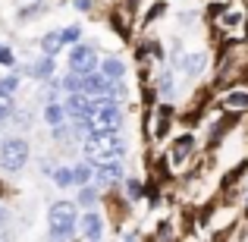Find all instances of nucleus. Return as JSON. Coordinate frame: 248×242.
Segmentation results:
<instances>
[{
    "mask_svg": "<svg viewBox=\"0 0 248 242\" xmlns=\"http://www.w3.org/2000/svg\"><path fill=\"white\" fill-rule=\"evenodd\" d=\"M123 151H126V142L120 139V132H91L85 135V158L97 163L107 161H120Z\"/></svg>",
    "mask_w": 248,
    "mask_h": 242,
    "instance_id": "nucleus-1",
    "label": "nucleus"
},
{
    "mask_svg": "<svg viewBox=\"0 0 248 242\" xmlns=\"http://www.w3.org/2000/svg\"><path fill=\"white\" fill-rule=\"evenodd\" d=\"M76 226H79V214H76L73 201H57V205H50V214H47L50 242H69V236L76 233Z\"/></svg>",
    "mask_w": 248,
    "mask_h": 242,
    "instance_id": "nucleus-2",
    "label": "nucleus"
},
{
    "mask_svg": "<svg viewBox=\"0 0 248 242\" xmlns=\"http://www.w3.org/2000/svg\"><path fill=\"white\" fill-rule=\"evenodd\" d=\"M25 163H29V142L16 139V135L0 142V167L10 170V173H19Z\"/></svg>",
    "mask_w": 248,
    "mask_h": 242,
    "instance_id": "nucleus-3",
    "label": "nucleus"
},
{
    "mask_svg": "<svg viewBox=\"0 0 248 242\" xmlns=\"http://www.w3.org/2000/svg\"><path fill=\"white\" fill-rule=\"evenodd\" d=\"M97 66V54L94 48H88V44H76L73 50H69V69H73L76 76H88L94 73Z\"/></svg>",
    "mask_w": 248,
    "mask_h": 242,
    "instance_id": "nucleus-4",
    "label": "nucleus"
},
{
    "mask_svg": "<svg viewBox=\"0 0 248 242\" xmlns=\"http://www.w3.org/2000/svg\"><path fill=\"white\" fill-rule=\"evenodd\" d=\"M63 110H66L69 116H85V120H88V116H91V97H88V95H82V91H76V95H69V97H66Z\"/></svg>",
    "mask_w": 248,
    "mask_h": 242,
    "instance_id": "nucleus-5",
    "label": "nucleus"
},
{
    "mask_svg": "<svg viewBox=\"0 0 248 242\" xmlns=\"http://www.w3.org/2000/svg\"><path fill=\"white\" fill-rule=\"evenodd\" d=\"M82 95H97V97H104L110 91V82L104 79V76H97V73H88V76H82Z\"/></svg>",
    "mask_w": 248,
    "mask_h": 242,
    "instance_id": "nucleus-6",
    "label": "nucleus"
},
{
    "mask_svg": "<svg viewBox=\"0 0 248 242\" xmlns=\"http://www.w3.org/2000/svg\"><path fill=\"white\" fill-rule=\"evenodd\" d=\"M79 226H82V233H85V236H88V242H97V239L104 236V220L97 217L94 211H88V214H85V217L79 220Z\"/></svg>",
    "mask_w": 248,
    "mask_h": 242,
    "instance_id": "nucleus-7",
    "label": "nucleus"
},
{
    "mask_svg": "<svg viewBox=\"0 0 248 242\" xmlns=\"http://www.w3.org/2000/svg\"><path fill=\"white\" fill-rule=\"evenodd\" d=\"M94 179L101 182H116V179H123V163L120 161H107V163H97V173H94Z\"/></svg>",
    "mask_w": 248,
    "mask_h": 242,
    "instance_id": "nucleus-8",
    "label": "nucleus"
},
{
    "mask_svg": "<svg viewBox=\"0 0 248 242\" xmlns=\"http://www.w3.org/2000/svg\"><path fill=\"white\" fill-rule=\"evenodd\" d=\"M101 76H104L107 82H120L123 76H126V66H123L120 57H107V60L101 63Z\"/></svg>",
    "mask_w": 248,
    "mask_h": 242,
    "instance_id": "nucleus-9",
    "label": "nucleus"
},
{
    "mask_svg": "<svg viewBox=\"0 0 248 242\" xmlns=\"http://www.w3.org/2000/svg\"><path fill=\"white\" fill-rule=\"evenodd\" d=\"M31 76H38V79H50V76H54V57L38 60L35 66H31Z\"/></svg>",
    "mask_w": 248,
    "mask_h": 242,
    "instance_id": "nucleus-10",
    "label": "nucleus"
},
{
    "mask_svg": "<svg viewBox=\"0 0 248 242\" xmlns=\"http://www.w3.org/2000/svg\"><path fill=\"white\" fill-rule=\"evenodd\" d=\"M223 104H226L230 110H245V107H248V91H232V95L223 97Z\"/></svg>",
    "mask_w": 248,
    "mask_h": 242,
    "instance_id": "nucleus-11",
    "label": "nucleus"
},
{
    "mask_svg": "<svg viewBox=\"0 0 248 242\" xmlns=\"http://www.w3.org/2000/svg\"><path fill=\"white\" fill-rule=\"evenodd\" d=\"M63 116H66L63 104H47V110H44V120H47L50 126H63Z\"/></svg>",
    "mask_w": 248,
    "mask_h": 242,
    "instance_id": "nucleus-12",
    "label": "nucleus"
},
{
    "mask_svg": "<svg viewBox=\"0 0 248 242\" xmlns=\"http://www.w3.org/2000/svg\"><path fill=\"white\" fill-rule=\"evenodd\" d=\"M204 63H207L204 54H192V57H186V63H182V66H186L188 76H198L201 69H204Z\"/></svg>",
    "mask_w": 248,
    "mask_h": 242,
    "instance_id": "nucleus-13",
    "label": "nucleus"
},
{
    "mask_svg": "<svg viewBox=\"0 0 248 242\" xmlns=\"http://www.w3.org/2000/svg\"><path fill=\"white\" fill-rule=\"evenodd\" d=\"M60 44H63V38H60V32H50V35H44V41H41V48H44V54L47 57H54L57 50H60Z\"/></svg>",
    "mask_w": 248,
    "mask_h": 242,
    "instance_id": "nucleus-14",
    "label": "nucleus"
},
{
    "mask_svg": "<svg viewBox=\"0 0 248 242\" xmlns=\"http://www.w3.org/2000/svg\"><path fill=\"white\" fill-rule=\"evenodd\" d=\"M54 182H57V186H63V189L76 186V182H73V167H57L54 170Z\"/></svg>",
    "mask_w": 248,
    "mask_h": 242,
    "instance_id": "nucleus-15",
    "label": "nucleus"
},
{
    "mask_svg": "<svg viewBox=\"0 0 248 242\" xmlns=\"http://www.w3.org/2000/svg\"><path fill=\"white\" fill-rule=\"evenodd\" d=\"M88 179H91V170L85 167V163L73 167V182H76V186H88Z\"/></svg>",
    "mask_w": 248,
    "mask_h": 242,
    "instance_id": "nucleus-16",
    "label": "nucleus"
},
{
    "mask_svg": "<svg viewBox=\"0 0 248 242\" xmlns=\"http://www.w3.org/2000/svg\"><path fill=\"white\" fill-rule=\"evenodd\" d=\"M13 113V95H6V91H0V123L6 120V116Z\"/></svg>",
    "mask_w": 248,
    "mask_h": 242,
    "instance_id": "nucleus-17",
    "label": "nucleus"
},
{
    "mask_svg": "<svg viewBox=\"0 0 248 242\" xmlns=\"http://www.w3.org/2000/svg\"><path fill=\"white\" fill-rule=\"evenodd\" d=\"M94 198H97L94 189H91V186H82V192H79V205H82V208H91V205H94Z\"/></svg>",
    "mask_w": 248,
    "mask_h": 242,
    "instance_id": "nucleus-18",
    "label": "nucleus"
},
{
    "mask_svg": "<svg viewBox=\"0 0 248 242\" xmlns=\"http://www.w3.org/2000/svg\"><path fill=\"white\" fill-rule=\"evenodd\" d=\"M192 135H182V139L179 142H176V161H182V158H186V154H188V148H192Z\"/></svg>",
    "mask_w": 248,
    "mask_h": 242,
    "instance_id": "nucleus-19",
    "label": "nucleus"
},
{
    "mask_svg": "<svg viewBox=\"0 0 248 242\" xmlns=\"http://www.w3.org/2000/svg\"><path fill=\"white\" fill-rule=\"evenodd\" d=\"M19 85V76H6V79H0V91H6V95H13Z\"/></svg>",
    "mask_w": 248,
    "mask_h": 242,
    "instance_id": "nucleus-20",
    "label": "nucleus"
},
{
    "mask_svg": "<svg viewBox=\"0 0 248 242\" xmlns=\"http://www.w3.org/2000/svg\"><path fill=\"white\" fill-rule=\"evenodd\" d=\"M167 120H170V107H160V113H157V135L167 132Z\"/></svg>",
    "mask_w": 248,
    "mask_h": 242,
    "instance_id": "nucleus-21",
    "label": "nucleus"
},
{
    "mask_svg": "<svg viewBox=\"0 0 248 242\" xmlns=\"http://www.w3.org/2000/svg\"><path fill=\"white\" fill-rule=\"evenodd\" d=\"M79 85H82V76H66V79H63V88H66V91H79Z\"/></svg>",
    "mask_w": 248,
    "mask_h": 242,
    "instance_id": "nucleus-22",
    "label": "nucleus"
},
{
    "mask_svg": "<svg viewBox=\"0 0 248 242\" xmlns=\"http://www.w3.org/2000/svg\"><path fill=\"white\" fill-rule=\"evenodd\" d=\"M60 38H63L66 44H69V41H79V29H76V25H73V29H63V32H60Z\"/></svg>",
    "mask_w": 248,
    "mask_h": 242,
    "instance_id": "nucleus-23",
    "label": "nucleus"
},
{
    "mask_svg": "<svg viewBox=\"0 0 248 242\" xmlns=\"http://www.w3.org/2000/svg\"><path fill=\"white\" fill-rule=\"evenodd\" d=\"M126 189H129V195H132V198H141V182H135V179H132Z\"/></svg>",
    "mask_w": 248,
    "mask_h": 242,
    "instance_id": "nucleus-24",
    "label": "nucleus"
},
{
    "mask_svg": "<svg viewBox=\"0 0 248 242\" xmlns=\"http://www.w3.org/2000/svg\"><path fill=\"white\" fill-rule=\"evenodd\" d=\"M0 63H3V66H10V63H13V54L3 48V44H0Z\"/></svg>",
    "mask_w": 248,
    "mask_h": 242,
    "instance_id": "nucleus-25",
    "label": "nucleus"
},
{
    "mask_svg": "<svg viewBox=\"0 0 248 242\" xmlns=\"http://www.w3.org/2000/svg\"><path fill=\"white\" fill-rule=\"evenodd\" d=\"M160 91H164V95H173V79H170V76H164V82H160Z\"/></svg>",
    "mask_w": 248,
    "mask_h": 242,
    "instance_id": "nucleus-26",
    "label": "nucleus"
},
{
    "mask_svg": "<svg viewBox=\"0 0 248 242\" xmlns=\"http://www.w3.org/2000/svg\"><path fill=\"white\" fill-rule=\"evenodd\" d=\"M3 226H6V208L0 205V230H3Z\"/></svg>",
    "mask_w": 248,
    "mask_h": 242,
    "instance_id": "nucleus-27",
    "label": "nucleus"
},
{
    "mask_svg": "<svg viewBox=\"0 0 248 242\" xmlns=\"http://www.w3.org/2000/svg\"><path fill=\"white\" fill-rule=\"evenodd\" d=\"M76 6H79V10H88V6H91V0H76Z\"/></svg>",
    "mask_w": 248,
    "mask_h": 242,
    "instance_id": "nucleus-28",
    "label": "nucleus"
},
{
    "mask_svg": "<svg viewBox=\"0 0 248 242\" xmlns=\"http://www.w3.org/2000/svg\"><path fill=\"white\" fill-rule=\"evenodd\" d=\"M129 242H132V239H129Z\"/></svg>",
    "mask_w": 248,
    "mask_h": 242,
    "instance_id": "nucleus-29",
    "label": "nucleus"
}]
</instances>
